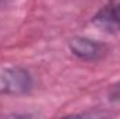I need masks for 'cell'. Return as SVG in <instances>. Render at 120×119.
Returning <instances> with one entry per match:
<instances>
[{
    "label": "cell",
    "mask_w": 120,
    "mask_h": 119,
    "mask_svg": "<svg viewBox=\"0 0 120 119\" xmlns=\"http://www.w3.org/2000/svg\"><path fill=\"white\" fill-rule=\"evenodd\" d=\"M92 24L109 34L120 32V0H113L105 4L92 17Z\"/></svg>",
    "instance_id": "cell-3"
},
{
    "label": "cell",
    "mask_w": 120,
    "mask_h": 119,
    "mask_svg": "<svg viewBox=\"0 0 120 119\" xmlns=\"http://www.w3.org/2000/svg\"><path fill=\"white\" fill-rule=\"evenodd\" d=\"M34 86L31 73L21 66L0 69V95H24Z\"/></svg>",
    "instance_id": "cell-1"
},
{
    "label": "cell",
    "mask_w": 120,
    "mask_h": 119,
    "mask_svg": "<svg viewBox=\"0 0 120 119\" xmlns=\"http://www.w3.org/2000/svg\"><path fill=\"white\" fill-rule=\"evenodd\" d=\"M7 0H0V4H3V3H6Z\"/></svg>",
    "instance_id": "cell-4"
},
{
    "label": "cell",
    "mask_w": 120,
    "mask_h": 119,
    "mask_svg": "<svg viewBox=\"0 0 120 119\" xmlns=\"http://www.w3.org/2000/svg\"><path fill=\"white\" fill-rule=\"evenodd\" d=\"M68 49L74 56L85 62L99 60L106 53V46L103 44L85 36H73L68 41Z\"/></svg>",
    "instance_id": "cell-2"
}]
</instances>
